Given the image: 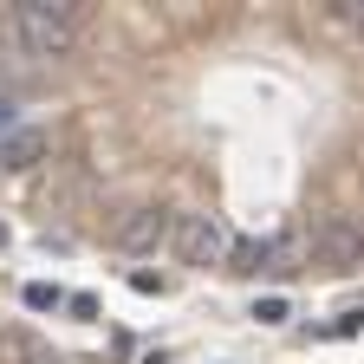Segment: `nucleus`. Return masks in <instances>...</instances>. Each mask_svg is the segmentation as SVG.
Here are the masks:
<instances>
[{
    "label": "nucleus",
    "instance_id": "1",
    "mask_svg": "<svg viewBox=\"0 0 364 364\" xmlns=\"http://www.w3.org/2000/svg\"><path fill=\"white\" fill-rule=\"evenodd\" d=\"M14 33H20V46L33 59H72L85 46V7L78 0H20Z\"/></svg>",
    "mask_w": 364,
    "mask_h": 364
},
{
    "label": "nucleus",
    "instance_id": "2",
    "mask_svg": "<svg viewBox=\"0 0 364 364\" xmlns=\"http://www.w3.org/2000/svg\"><path fill=\"white\" fill-rule=\"evenodd\" d=\"M169 247H176L182 267H228V254H235V228H228L221 215H176Z\"/></svg>",
    "mask_w": 364,
    "mask_h": 364
},
{
    "label": "nucleus",
    "instance_id": "3",
    "mask_svg": "<svg viewBox=\"0 0 364 364\" xmlns=\"http://www.w3.org/2000/svg\"><path fill=\"white\" fill-rule=\"evenodd\" d=\"M306 260L326 273H358L364 267V221L358 215H326L306 235Z\"/></svg>",
    "mask_w": 364,
    "mask_h": 364
},
{
    "label": "nucleus",
    "instance_id": "4",
    "mask_svg": "<svg viewBox=\"0 0 364 364\" xmlns=\"http://www.w3.org/2000/svg\"><path fill=\"white\" fill-rule=\"evenodd\" d=\"M169 228H176V208L144 202V208H130V215L111 228V241H117L124 254H156V247H169Z\"/></svg>",
    "mask_w": 364,
    "mask_h": 364
},
{
    "label": "nucleus",
    "instance_id": "5",
    "mask_svg": "<svg viewBox=\"0 0 364 364\" xmlns=\"http://www.w3.org/2000/svg\"><path fill=\"white\" fill-rule=\"evenodd\" d=\"M46 150H53V136L46 130H33V124H20V130H7L0 136V169H33V163H46Z\"/></svg>",
    "mask_w": 364,
    "mask_h": 364
},
{
    "label": "nucleus",
    "instance_id": "6",
    "mask_svg": "<svg viewBox=\"0 0 364 364\" xmlns=\"http://www.w3.org/2000/svg\"><path fill=\"white\" fill-rule=\"evenodd\" d=\"M299 267H306V241L299 235H267V273L273 280H293Z\"/></svg>",
    "mask_w": 364,
    "mask_h": 364
},
{
    "label": "nucleus",
    "instance_id": "7",
    "mask_svg": "<svg viewBox=\"0 0 364 364\" xmlns=\"http://www.w3.org/2000/svg\"><path fill=\"white\" fill-rule=\"evenodd\" d=\"M228 273H267V235H260V241H235Z\"/></svg>",
    "mask_w": 364,
    "mask_h": 364
},
{
    "label": "nucleus",
    "instance_id": "8",
    "mask_svg": "<svg viewBox=\"0 0 364 364\" xmlns=\"http://www.w3.org/2000/svg\"><path fill=\"white\" fill-rule=\"evenodd\" d=\"M26 306H33V312H59L65 293H59V287H46V280H33V287H26Z\"/></svg>",
    "mask_w": 364,
    "mask_h": 364
},
{
    "label": "nucleus",
    "instance_id": "9",
    "mask_svg": "<svg viewBox=\"0 0 364 364\" xmlns=\"http://www.w3.org/2000/svg\"><path fill=\"white\" fill-rule=\"evenodd\" d=\"M20 364H65L59 351H46L39 338H20Z\"/></svg>",
    "mask_w": 364,
    "mask_h": 364
},
{
    "label": "nucleus",
    "instance_id": "10",
    "mask_svg": "<svg viewBox=\"0 0 364 364\" xmlns=\"http://www.w3.org/2000/svg\"><path fill=\"white\" fill-rule=\"evenodd\" d=\"M351 332H364V312H345L338 326H326V338H351Z\"/></svg>",
    "mask_w": 364,
    "mask_h": 364
},
{
    "label": "nucleus",
    "instance_id": "11",
    "mask_svg": "<svg viewBox=\"0 0 364 364\" xmlns=\"http://www.w3.org/2000/svg\"><path fill=\"white\" fill-rule=\"evenodd\" d=\"M254 318H260V326H280V318H287V299H260Z\"/></svg>",
    "mask_w": 364,
    "mask_h": 364
},
{
    "label": "nucleus",
    "instance_id": "12",
    "mask_svg": "<svg viewBox=\"0 0 364 364\" xmlns=\"http://www.w3.org/2000/svg\"><path fill=\"white\" fill-rule=\"evenodd\" d=\"M7 130H20V105H14V98H0V136H7Z\"/></svg>",
    "mask_w": 364,
    "mask_h": 364
},
{
    "label": "nucleus",
    "instance_id": "13",
    "mask_svg": "<svg viewBox=\"0 0 364 364\" xmlns=\"http://www.w3.org/2000/svg\"><path fill=\"white\" fill-rule=\"evenodd\" d=\"M351 26H358V39H364V7H351Z\"/></svg>",
    "mask_w": 364,
    "mask_h": 364
},
{
    "label": "nucleus",
    "instance_id": "14",
    "mask_svg": "<svg viewBox=\"0 0 364 364\" xmlns=\"http://www.w3.org/2000/svg\"><path fill=\"white\" fill-rule=\"evenodd\" d=\"M0 351H7V332H0Z\"/></svg>",
    "mask_w": 364,
    "mask_h": 364
}]
</instances>
